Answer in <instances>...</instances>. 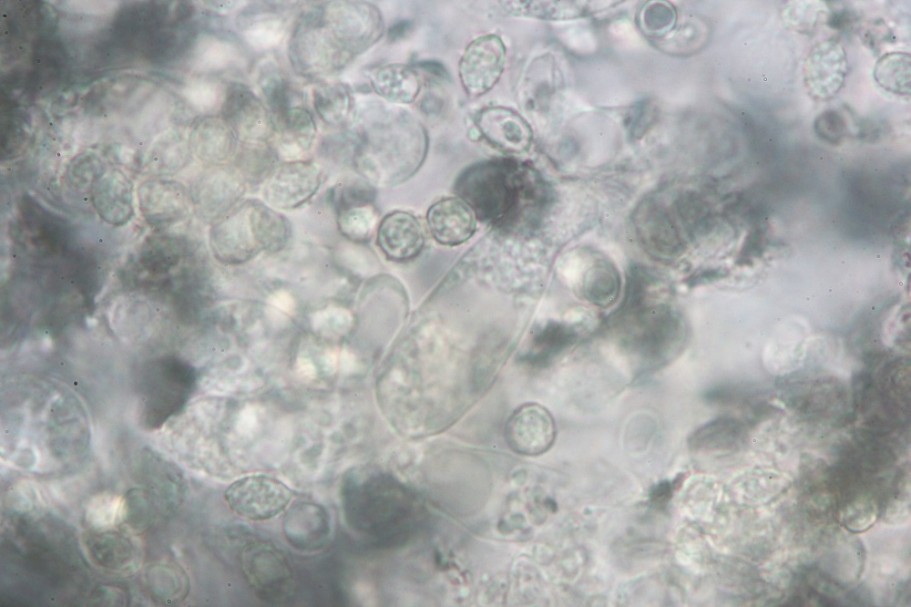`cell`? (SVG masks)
Wrapping results in <instances>:
<instances>
[{
	"label": "cell",
	"instance_id": "11",
	"mask_svg": "<svg viewBox=\"0 0 911 607\" xmlns=\"http://www.w3.org/2000/svg\"><path fill=\"white\" fill-rule=\"evenodd\" d=\"M190 190L195 209L211 223L243 200L248 186L240 171L229 162L207 166Z\"/></svg>",
	"mask_w": 911,
	"mask_h": 607
},
{
	"label": "cell",
	"instance_id": "5",
	"mask_svg": "<svg viewBox=\"0 0 911 607\" xmlns=\"http://www.w3.org/2000/svg\"><path fill=\"white\" fill-rule=\"evenodd\" d=\"M196 383V370L180 357L165 355L145 362L138 381L145 421L156 427L179 413Z\"/></svg>",
	"mask_w": 911,
	"mask_h": 607
},
{
	"label": "cell",
	"instance_id": "24",
	"mask_svg": "<svg viewBox=\"0 0 911 607\" xmlns=\"http://www.w3.org/2000/svg\"><path fill=\"white\" fill-rule=\"evenodd\" d=\"M189 142L192 155L213 166L230 162L239 140L219 115H210L194 120Z\"/></svg>",
	"mask_w": 911,
	"mask_h": 607
},
{
	"label": "cell",
	"instance_id": "25",
	"mask_svg": "<svg viewBox=\"0 0 911 607\" xmlns=\"http://www.w3.org/2000/svg\"><path fill=\"white\" fill-rule=\"evenodd\" d=\"M369 77L375 93L391 103H413L421 90L419 75L405 64L390 63L380 66L372 70Z\"/></svg>",
	"mask_w": 911,
	"mask_h": 607
},
{
	"label": "cell",
	"instance_id": "23",
	"mask_svg": "<svg viewBox=\"0 0 911 607\" xmlns=\"http://www.w3.org/2000/svg\"><path fill=\"white\" fill-rule=\"evenodd\" d=\"M91 202L107 223L121 226L134 215L133 186L118 169L106 170L92 185Z\"/></svg>",
	"mask_w": 911,
	"mask_h": 607
},
{
	"label": "cell",
	"instance_id": "4",
	"mask_svg": "<svg viewBox=\"0 0 911 607\" xmlns=\"http://www.w3.org/2000/svg\"><path fill=\"white\" fill-rule=\"evenodd\" d=\"M287 56L299 77L314 82L338 74L353 61L324 25L319 3L306 5L294 19Z\"/></svg>",
	"mask_w": 911,
	"mask_h": 607
},
{
	"label": "cell",
	"instance_id": "14",
	"mask_svg": "<svg viewBox=\"0 0 911 607\" xmlns=\"http://www.w3.org/2000/svg\"><path fill=\"white\" fill-rule=\"evenodd\" d=\"M250 70L258 95L271 116L294 107H305L306 91L274 52L261 55Z\"/></svg>",
	"mask_w": 911,
	"mask_h": 607
},
{
	"label": "cell",
	"instance_id": "30",
	"mask_svg": "<svg viewBox=\"0 0 911 607\" xmlns=\"http://www.w3.org/2000/svg\"><path fill=\"white\" fill-rule=\"evenodd\" d=\"M739 427L732 418H718L698 428L689 438L691 448L714 452L731 449L739 437Z\"/></svg>",
	"mask_w": 911,
	"mask_h": 607
},
{
	"label": "cell",
	"instance_id": "1",
	"mask_svg": "<svg viewBox=\"0 0 911 607\" xmlns=\"http://www.w3.org/2000/svg\"><path fill=\"white\" fill-rule=\"evenodd\" d=\"M341 497L346 523L366 538L389 543L411 525L413 502L386 475L351 471L343 478Z\"/></svg>",
	"mask_w": 911,
	"mask_h": 607
},
{
	"label": "cell",
	"instance_id": "15",
	"mask_svg": "<svg viewBox=\"0 0 911 607\" xmlns=\"http://www.w3.org/2000/svg\"><path fill=\"white\" fill-rule=\"evenodd\" d=\"M557 436L556 423L549 411L536 403L518 406L505 427L507 446L515 453L536 457L547 452Z\"/></svg>",
	"mask_w": 911,
	"mask_h": 607
},
{
	"label": "cell",
	"instance_id": "33",
	"mask_svg": "<svg viewBox=\"0 0 911 607\" xmlns=\"http://www.w3.org/2000/svg\"><path fill=\"white\" fill-rule=\"evenodd\" d=\"M672 491L673 486L669 481H662L652 488L650 500L654 505L661 507L669 501Z\"/></svg>",
	"mask_w": 911,
	"mask_h": 607
},
{
	"label": "cell",
	"instance_id": "16",
	"mask_svg": "<svg viewBox=\"0 0 911 607\" xmlns=\"http://www.w3.org/2000/svg\"><path fill=\"white\" fill-rule=\"evenodd\" d=\"M143 218L154 225H170L186 220L195 209L191 190L174 180H148L138 189Z\"/></svg>",
	"mask_w": 911,
	"mask_h": 607
},
{
	"label": "cell",
	"instance_id": "6",
	"mask_svg": "<svg viewBox=\"0 0 911 607\" xmlns=\"http://www.w3.org/2000/svg\"><path fill=\"white\" fill-rule=\"evenodd\" d=\"M322 19L336 43L353 59L373 46L384 33L378 8L365 2L319 3Z\"/></svg>",
	"mask_w": 911,
	"mask_h": 607
},
{
	"label": "cell",
	"instance_id": "28",
	"mask_svg": "<svg viewBox=\"0 0 911 607\" xmlns=\"http://www.w3.org/2000/svg\"><path fill=\"white\" fill-rule=\"evenodd\" d=\"M341 234L355 242H366L374 233L377 213L370 199L347 200L332 204Z\"/></svg>",
	"mask_w": 911,
	"mask_h": 607
},
{
	"label": "cell",
	"instance_id": "20",
	"mask_svg": "<svg viewBox=\"0 0 911 607\" xmlns=\"http://www.w3.org/2000/svg\"><path fill=\"white\" fill-rule=\"evenodd\" d=\"M376 243L393 262L415 258L425 244L423 228L413 214L395 211L384 217L376 230Z\"/></svg>",
	"mask_w": 911,
	"mask_h": 607
},
{
	"label": "cell",
	"instance_id": "31",
	"mask_svg": "<svg viewBox=\"0 0 911 607\" xmlns=\"http://www.w3.org/2000/svg\"><path fill=\"white\" fill-rule=\"evenodd\" d=\"M583 290L590 302L599 305H608L619 290V275L612 267L599 265L588 273Z\"/></svg>",
	"mask_w": 911,
	"mask_h": 607
},
{
	"label": "cell",
	"instance_id": "32",
	"mask_svg": "<svg viewBox=\"0 0 911 607\" xmlns=\"http://www.w3.org/2000/svg\"><path fill=\"white\" fill-rule=\"evenodd\" d=\"M816 133L829 142L840 141L845 134L846 124L842 115L834 110H826L814 120Z\"/></svg>",
	"mask_w": 911,
	"mask_h": 607
},
{
	"label": "cell",
	"instance_id": "17",
	"mask_svg": "<svg viewBox=\"0 0 911 607\" xmlns=\"http://www.w3.org/2000/svg\"><path fill=\"white\" fill-rule=\"evenodd\" d=\"M848 64L844 47L835 40L814 46L804 67V83L809 93L820 99L834 97L843 87Z\"/></svg>",
	"mask_w": 911,
	"mask_h": 607
},
{
	"label": "cell",
	"instance_id": "19",
	"mask_svg": "<svg viewBox=\"0 0 911 607\" xmlns=\"http://www.w3.org/2000/svg\"><path fill=\"white\" fill-rule=\"evenodd\" d=\"M274 136L271 141L281 161L295 160L312 149L317 126L307 107H294L272 116Z\"/></svg>",
	"mask_w": 911,
	"mask_h": 607
},
{
	"label": "cell",
	"instance_id": "9",
	"mask_svg": "<svg viewBox=\"0 0 911 607\" xmlns=\"http://www.w3.org/2000/svg\"><path fill=\"white\" fill-rule=\"evenodd\" d=\"M219 116L230 126L239 141L271 143L274 126L271 113L251 87L230 80Z\"/></svg>",
	"mask_w": 911,
	"mask_h": 607
},
{
	"label": "cell",
	"instance_id": "3",
	"mask_svg": "<svg viewBox=\"0 0 911 607\" xmlns=\"http://www.w3.org/2000/svg\"><path fill=\"white\" fill-rule=\"evenodd\" d=\"M650 285L627 287L616 319L623 346L644 369L660 366L678 352L684 337L681 318L668 305L650 303Z\"/></svg>",
	"mask_w": 911,
	"mask_h": 607
},
{
	"label": "cell",
	"instance_id": "2",
	"mask_svg": "<svg viewBox=\"0 0 911 607\" xmlns=\"http://www.w3.org/2000/svg\"><path fill=\"white\" fill-rule=\"evenodd\" d=\"M292 237L289 220L263 201L246 199L211 222L209 245L225 265L246 263L261 252H281Z\"/></svg>",
	"mask_w": 911,
	"mask_h": 607
},
{
	"label": "cell",
	"instance_id": "18",
	"mask_svg": "<svg viewBox=\"0 0 911 607\" xmlns=\"http://www.w3.org/2000/svg\"><path fill=\"white\" fill-rule=\"evenodd\" d=\"M475 124L494 147L507 153H521L529 147L532 133L527 121L506 107H487L479 110Z\"/></svg>",
	"mask_w": 911,
	"mask_h": 607
},
{
	"label": "cell",
	"instance_id": "34",
	"mask_svg": "<svg viewBox=\"0 0 911 607\" xmlns=\"http://www.w3.org/2000/svg\"><path fill=\"white\" fill-rule=\"evenodd\" d=\"M409 26L410 25L408 24V22H402L400 24H397L392 27L391 31L389 32V36L395 39L396 35L399 36L406 33Z\"/></svg>",
	"mask_w": 911,
	"mask_h": 607
},
{
	"label": "cell",
	"instance_id": "22",
	"mask_svg": "<svg viewBox=\"0 0 911 607\" xmlns=\"http://www.w3.org/2000/svg\"><path fill=\"white\" fill-rule=\"evenodd\" d=\"M283 532L294 548L314 551L322 548L331 534V518L320 504L302 501L292 506L283 519Z\"/></svg>",
	"mask_w": 911,
	"mask_h": 607
},
{
	"label": "cell",
	"instance_id": "10",
	"mask_svg": "<svg viewBox=\"0 0 911 607\" xmlns=\"http://www.w3.org/2000/svg\"><path fill=\"white\" fill-rule=\"evenodd\" d=\"M294 5L283 2H255L234 18L235 34L250 52H274L283 40Z\"/></svg>",
	"mask_w": 911,
	"mask_h": 607
},
{
	"label": "cell",
	"instance_id": "13",
	"mask_svg": "<svg viewBox=\"0 0 911 607\" xmlns=\"http://www.w3.org/2000/svg\"><path fill=\"white\" fill-rule=\"evenodd\" d=\"M241 569L250 586L265 600L288 594L292 574L284 555L271 543L254 541L241 551Z\"/></svg>",
	"mask_w": 911,
	"mask_h": 607
},
{
	"label": "cell",
	"instance_id": "27",
	"mask_svg": "<svg viewBox=\"0 0 911 607\" xmlns=\"http://www.w3.org/2000/svg\"><path fill=\"white\" fill-rule=\"evenodd\" d=\"M281 159L271 143L239 141L230 163L244 178L248 190L261 187Z\"/></svg>",
	"mask_w": 911,
	"mask_h": 607
},
{
	"label": "cell",
	"instance_id": "26",
	"mask_svg": "<svg viewBox=\"0 0 911 607\" xmlns=\"http://www.w3.org/2000/svg\"><path fill=\"white\" fill-rule=\"evenodd\" d=\"M312 105L318 118L333 129L344 127L353 110L348 86L339 81H317L312 87Z\"/></svg>",
	"mask_w": 911,
	"mask_h": 607
},
{
	"label": "cell",
	"instance_id": "29",
	"mask_svg": "<svg viewBox=\"0 0 911 607\" xmlns=\"http://www.w3.org/2000/svg\"><path fill=\"white\" fill-rule=\"evenodd\" d=\"M874 77L884 89L897 95L910 92V55L889 52L882 56L874 67Z\"/></svg>",
	"mask_w": 911,
	"mask_h": 607
},
{
	"label": "cell",
	"instance_id": "7",
	"mask_svg": "<svg viewBox=\"0 0 911 607\" xmlns=\"http://www.w3.org/2000/svg\"><path fill=\"white\" fill-rule=\"evenodd\" d=\"M322 179V169L313 159L281 161L262 183L261 195L277 211L295 210L314 197Z\"/></svg>",
	"mask_w": 911,
	"mask_h": 607
},
{
	"label": "cell",
	"instance_id": "21",
	"mask_svg": "<svg viewBox=\"0 0 911 607\" xmlns=\"http://www.w3.org/2000/svg\"><path fill=\"white\" fill-rule=\"evenodd\" d=\"M426 221L432 237L446 246L466 242L476 229L475 211L458 197L445 198L434 203L427 211Z\"/></svg>",
	"mask_w": 911,
	"mask_h": 607
},
{
	"label": "cell",
	"instance_id": "12",
	"mask_svg": "<svg viewBox=\"0 0 911 607\" xmlns=\"http://www.w3.org/2000/svg\"><path fill=\"white\" fill-rule=\"evenodd\" d=\"M506 55V46L496 34L478 36L468 44L458 64L459 78L468 96L481 97L497 83Z\"/></svg>",
	"mask_w": 911,
	"mask_h": 607
},
{
	"label": "cell",
	"instance_id": "8",
	"mask_svg": "<svg viewBox=\"0 0 911 607\" xmlns=\"http://www.w3.org/2000/svg\"><path fill=\"white\" fill-rule=\"evenodd\" d=\"M292 498V491L282 481L263 474L241 478L224 491L229 508L238 516L253 521L277 516Z\"/></svg>",
	"mask_w": 911,
	"mask_h": 607
}]
</instances>
